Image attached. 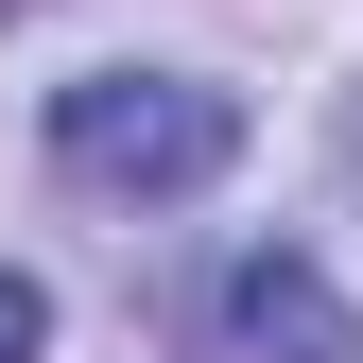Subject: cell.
<instances>
[{"instance_id": "7a4b0ae2", "label": "cell", "mask_w": 363, "mask_h": 363, "mask_svg": "<svg viewBox=\"0 0 363 363\" xmlns=\"http://www.w3.org/2000/svg\"><path fill=\"white\" fill-rule=\"evenodd\" d=\"M225 311H242V346H277V363H363V311L311 277V259H242Z\"/></svg>"}, {"instance_id": "6da1fadb", "label": "cell", "mask_w": 363, "mask_h": 363, "mask_svg": "<svg viewBox=\"0 0 363 363\" xmlns=\"http://www.w3.org/2000/svg\"><path fill=\"white\" fill-rule=\"evenodd\" d=\"M225 156H242V104L191 86V69H86V86H52V173L69 191L173 208V191H208Z\"/></svg>"}, {"instance_id": "3957f363", "label": "cell", "mask_w": 363, "mask_h": 363, "mask_svg": "<svg viewBox=\"0 0 363 363\" xmlns=\"http://www.w3.org/2000/svg\"><path fill=\"white\" fill-rule=\"evenodd\" d=\"M35 346H52V294H35L18 259H0V363H35Z\"/></svg>"}]
</instances>
